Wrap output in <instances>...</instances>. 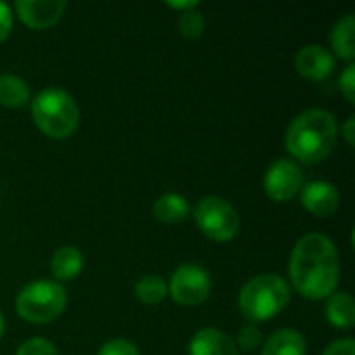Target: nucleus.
I'll use <instances>...</instances> for the list:
<instances>
[{"instance_id":"a211bd4d","label":"nucleus","mask_w":355,"mask_h":355,"mask_svg":"<svg viewBox=\"0 0 355 355\" xmlns=\"http://www.w3.org/2000/svg\"><path fill=\"white\" fill-rule=\"evenodd\" d=\"M331 44L333 50L339 58L343 60H354L355 56V17L349 12L345 15L331 33Z\"/></svg>"},{"instance_id":"423d86ee","label":"nucleus","mask_w":355,"mask_h":355,"mask_svg":"<svg viewBox=\"0 0 355 355\" xmlns=\"http://www.w3.org/2000/svg\"><path fill=\"white\" fill-rule=\"evenodd\" d=\"M198 229L212 241H231L241 227L237 210L218 196H206L193 210Z\"/></svg>"},{"instance_id":"9d476101","label":"nucleus","mask_w":355,"mask_h":355,"mask_svg":"<svg viewBox=\"0 0 355 355\" xmlns=\"http://www.w3.org/2000/svg\"><path fill=\"white\" fill-rule=\"evenodd\" d=\"M300 193H302V206L310 214L320 216V218L335 214L341 204L339 189L329 181H312Z\"/></svg>"},{"instance_id":"412c9836","label":"nucleus","mask_w":355,"mask_h":355,"mask_svg":"<svg viewBox=\"0 0 355 355\" xmlns=\"http://www.w3.org/2000/svg\"><path fill=\"white\" fill-rule=\"evenodd\" d=\"M17 355H58V349L54 347L52 341L42 339V337H33L17 349Z\"/></svg>"},{"instance_id":"b1692460","label":"nucleus","mask_w":355,"mask_h":355,"mask_svg":"<svg viewBox=\"0 0 355 355\" xmlns=\"http://www.w3.org/2000/svg\"><path fill=\"white\" fill-rule=\"evenodd\" d=\"M339 89H341V94L345 96V100H347L349 104H354L355 102V64L354 62H349V64L345 67V71L341 73Z\"/></svg>"},{"instance_id":"bb28decb","label":"nucleus","mask_w":355,"mask_h":355,"mask_svg":"<svg viewBox=\"0 0 355 355\" xmlns=\"http://www.w3.org/2000/svg\"><path fill=\"white\" fill-rule=\"evenodd\" d=\"M354 127H355V119L354 116H349L347 121H345V125H343V137H345V141H347V146H354Z\"/></svg>"},{"instance_id":"c85d7f7f","label":"nucleus","mask_w":355,"mask_h":355,"mask_svg":"<svg viewBox=\"0 0 355 355\" xmlns=\"http://www.w3.org/2000/svg\"><path fill=\"white\" fill-rule=\"evenodd\" d=\"M2 335H4V318L0 314V339H2Z\"/></svg>"},{"instance_id":"0eeeda50","label":"nucleus","mask_w":355,"mask_h":355,"mask_svg":"<svg viewBox=\"0 0 355 355\" xmlns=\"http://www.w3.org/2000/svg\"><path fill=\"white\" fill-rule=\"evenodd\" d=\"M171 297L179 306H200L208 300L212 279L200 264H181L166 283Z\"/></svg>"},{"instance_id":"2eb2a0df","label":"nucleus","mask_w":355,"mask_h":355,"mask_svg":"<svg viewBox=\"0 0 355 355\" xmlns=\"http://www.w3.org/2000/svg\"><path fill=\"white\" fill-rule=\"evenodd\" d=\"M50 270L58 281L75 279L83 270V254L75 245H64L52 254Z\"/></svg>"},{"instance_id":"f8f14e48","label":"nucleus","mask_w":355,"mask_h":355,"mask_svg":"<svg viewBox=\"0 0 355 355\" xmlns=\"http://www.w3.org/2000/svg\"><path fill=\"white\" fill-rule=\"evenodd\" d=\"M189 355H239L235 341L218 329H202L189 343Z\"/></svg>"},{"instance_id":"6ab92c4d","label":"nucleus","mask_w":355,"mask_h":355,"mask_svg":"<svg viewBox=\"0 0 355 355\" xmlns=\"http://www.w3.org/2000/svg\"><path fill=\"white\" fill-rule=\"evenodd\" d=\"M135 295L146 306H158L168 295L166 281L162 277H156V275H146L135 283Z\"/></svg>"},{"instance_id":"aec40b11","label":"nucleus","mask_w":355,"mask_h":355,"mask_svg":"<svg viewBox=\"0 0 355 355\" xmlns=\"http://www.w3.org/2000/svg\"><path fill=\"white\" fill-rule=\"evenodd\" d=\"M204 27H206L204 17H202L196 8L185 10V12L179 17V31H181V35L187 37V40H198V37H202Z\"/></svg>"},{"instance_id":"4468645a","label":"nucleus","mask_w":355,"mask_h":355,"mask_svg":"<svg viewBox=\"0 0 355 355\" xmlns=\"http://www.w3.org/2000/svg\"><path fill=\"white\" fill-rule=\"evenodd\" d=\"M152 212H154L156 220L166 223V225H177V223H183L189 216V204L181 193L168 191V193H162L154 202Z\"/></svg>"},{"instance_id":"20e7f679","label":"nucleus","mask_w":355,"mask_h":355,"mask_svg":"<svg viewBox=\"0 0 355 355\" xmlns=\"http://www.w3.org/2000/svg\"><path fill=\"white\" fill-rule=\"evenodd\" d=\"M291 300L283 277L266 272L250 279L239 291V310L252 322H264L279 316Z\"/></svg>"},{"instance_id":"5701e85b","label":"nucleus","mask_w":355,"mask_h":355,"mask_svg":"<svg viewBox=\"0 0 355 355\" xmlns=\"http://www.w3.org/2000/svg\"><path fill=\"white\" fill-rule=\"evenodd\" d=\"M98 355H139V349L127 339H112L100 347Z\"/></svg>"},{"instance_id":"a878e982","label":"nucleus","mask_w":355,"mask_h":355,"mask_svg":"<svg viewBox=\"0 0 355 355\" xmlns=\"http://www.w3.org/2000/svg\"><path fill=\"white\" fill-rule=\"evenodd\" d=\"M10 27H12V12L8 8V4L0 2V44L8 37Z\"/></svg>"},{"instance_id":"1a4fd4ad","label":"nucleus","mask_w":355,"mask_h":355,"mask_svg":"<svg viewBox=\"0 0 355 355\" xmlns=\"http://www.w3.org/2000/svg\"><path fill=\"white\" fill-rule=\"evenodd\" d=\"M67 8L64 0H19L15 4V10L21 19L31 29H48L58 19L62 17Z\"/></svg>"},{"instance_id":"ddd939ff","label":"nucleus","mask_w":355,"mask_h":355,"mask_svg":"<svg viewBox=\"0 0 355 355\" xmlns=\"http://www.w3.org/2000/svg\"><path fill=\"white\" fill-rule=\"evenodd\" d=\"M306 339L295 329H281L264 343L262 355H306Z\"/></svg>"},{"instance_id":"39448f33","label":"nucleus","mask_w":355,"mask_h":355,"mask_svg":"<svg viewBox=\"0 0 355 355\" xmlns=\"http://www.w3.org/2000/svg\"><path fill=\"white\" fill-rule=\"evenodd\" d=\"M67 308V291L56 281H31L15 300L17 314L31 324H48L56 320Z\"/></svg>"},{"instance_id":"7ed1b4c3","label":"nucleus","mask_w":355,"mask_h":355,"mask_svg":"<svg viewBox=\"0 0 355 355\" xmlns=\"http://www.w3.org/2000/svg\"><path fill=\"white\" fill-rule=\"evenodd\" d=\"M31 119L46 137L67 139L79 127V108L71 94L48 87L31 100Z\"/></svg>"},{"instance_id":"f257e3e1","label":"nucleus","mask_w":355,"mask_h":355,"mask_svg":"<svg viewBox=\"0 0 355 355\" xmlns=\"http://www.w3.org/2000/svg\"><path fill=\"white\" fill-rule=\"evenodd\" d=\"M289 277L300 295L324 300L337 291L341 262L335 243L322 233L304 235L289 258Z\"/></svg>"},{"instance_id":"393cba45","label":"nucleus","mask_w":355,"mask_h":355,"mask_svg":"<svg viewBox=\"0 0 355 355\" xmlns=\"http://www.w3.org/2000/svg\"><path fill=\"white\" fill-rule=\"evenodd\" d=\"M322 355H355V341L354 339H339L331 343Z\"/></svg>"},{"instance_id":"6e6552de","label":"nucleus","mask_w":355,"mask_h":355,"mask_svg":"<svg viewBox=\"0 0 355 355\" xmlns=\"http://www.w3.org/2000/svg\"><path fill=\"white\" fill-rule=\"evenodd\" d=\"M302 183H304V173L300 164L289 158H279L268 166L264 175V191L277 204L291 202L302 191Z\"/></svg>"},{"instance_id":"dca6fc26","label":"nucleus","mask_w":355,"mask_h":355,"mask_svg":"<svg viewBox=\"0 0 355 355\" xmlns=\"http://www.w3.org/2000/svg\"><path fill=\"white\" fill-rule=\"evenodd\" d=\"M29 85L25 79L12 73L0 75V106L6 108H23L29 102Z\"/></svg>"},{"instance_id":"f3484780","label":"nucleus","mask_w":355,"mask_h":355,"mask_svg":"<svg viewBox=\"0 0 355 355\" xmlns=\"http://www.w3.org/2000/svg\"><path fill=\"white\" fill-rule=\"evenodd\" d=\"M327 318L335 329H352L355 322L354 297L343 291H335L327 302Z\"/></svg>"},{"instance_id":"4be33fe9","label":"nucleus","mask_w":355,"mask_h":355,"mask_svg":"<svg viewBox=\"0 0 355 355\" xmlns=\"http://www.w3.org/2000/svg\"><path fill=\"white\" fill-rule=\"evenodd\" d=\"M260 343H262V333H260V329L258 327H254V324H248V327H243L241 331H239V335H237V349H241V352H254V349H258L260 347Z\"/></svg>"},{"instance_id":"f03ea898","label":"nucleus","mask_w":355,"mask_h":355,"mask_svg":"<svg viewBox=\"0 0 355 355\" xmlns=\"http://www.w3.org/2000/svg\"><path fill=\"white\" fill-rule=\"evenodd\" d=\"M339 137L337 119L322 108H310L297 114L285 133L287 152L306 164H316L327 160Z\"/></svg>"},{"instance_id":"cd10ccee","label":"nucleus","mask_w":355,"mask_h":355,"mask_svg":"<svg viewBox=\"0 0 355 355\" xmlns=\"http://www.w3.org/2000/svg\"><path fill=\"white\" fill-rule=\"evenodd\" d=\"M166 6L173 10H191L198 6V2H166Z\"/></svg>"},{"instance_id":"9b49d317","label":"nucleus","mask_w":355,"mask_h":355,"mask_svg":"<svg viewBox=\"0 0 355 355\" xmlns=\"http://www.w3.org/2000/svg\"><path fill=\"white\" fill-rule=\"evenodd\" d=\"M295 69L302 77L310 81H322L327 79L335 69V56L318 44L304 46L295 56Z\"/></svg>"}]
</instances>
